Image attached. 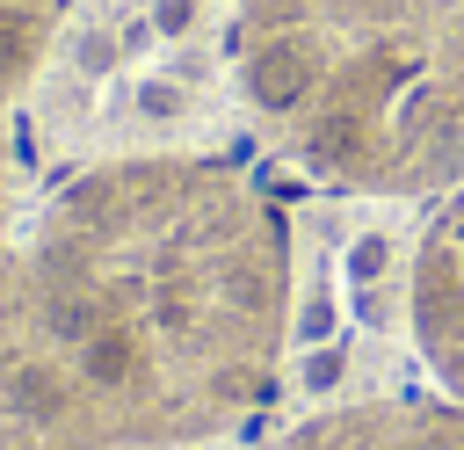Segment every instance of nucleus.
<instances>
[{
	"label": "nucleus",
	"instance_id": "obj_2",
	"mask_svg": "<svg viewBox=\"0 0 464 450\" xmlns=\"http://www.w3.org/2000/svg\"><path fill=\"white\" fill-rule=\"evenodd\" d=\"M225 80L239 145L334 203L464 181V0H225Z\"/></svg>",
	"mask_w": 464,
	"mask_h": 450
},
{
	"label": "nucleus",
	"instance_id": "obj_6",
	"mask_svg": "<svg viewBox=\"0 0 464 450\" xmlns=\"http://www.w3.org/2000/svg\"><path fill=\"white\" fill-rule=\"evenodd\" d=\"M72 0H0V240L14 232L22 203L36 196V94L58 58Z\"/></svg>",
	"mask_w": 464,
	"mask_h": 450
},
{
	"label": "nucleus",
	"instance_id": "obj_5",
	"mask_svg": "<svg viewBox=\"0 0 464 450\" xmlns=\"http://www.w3.org/2000/svg\"><path fill=\"white\" fill-rule=\"evenodd\" d=\"M261 450H464V399L435 385L341 392L283 421Z\"/></svg>",
	"mask_w": 464,
	"mask_h": 450
},
{
	"label": "nucleus",
	"instance_id": "obj_1",
	"mask_svg": "<svg viewBox=\"0 0 464 450\" xmlns=\"http://www.w3.org/2000/svg\"><path fill=\"white\" fill-rule=\"evenodd\" d=\"M7 240L102 450H225L276 406L304 334V247L246 145L72 160Z\"/></svg>",
	"mask_w": 464,
	"mask_h": 450
},
{
	"label": "nucleus",
	"instance_id": "obj_4",
	"mask_svg": "<svg viewBox=\"0 0 464 450\" xmlns=\"http://www.w3.org/2000/svg\"><path fill=\"white\" fill-rule=\"evenodd\" d=\"M0 450H102L87 406L72 399L44 341L14 240H0Z\"/></svg>",
	"mask_w": 464,
	"mask_h": 450
},
{
	"label": "nucleus",
	"instance_id": "obj_3",
	"mask_svg": "<svg viewBox=\"0 0 464 450\" xmlns=\"http://www.w3.org/2000/svg\"><path fill=\"white\" fill-rule=\"evenodd\" d=\"M392 319H399V341H406L420 385L464 399V181L442 189L435 203L406 210Z\"/></svg>",
	"mask_w": 464,
	"mask_h": 450
}]
</instances>
